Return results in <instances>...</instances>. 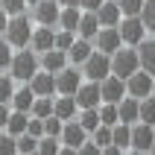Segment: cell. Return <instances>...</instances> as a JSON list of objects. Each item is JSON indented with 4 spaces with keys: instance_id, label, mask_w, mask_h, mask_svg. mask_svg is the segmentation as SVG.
<instances>
[{
    "instance_id": "obj_24",
    "label": "cell",
    "mask_w": 155,
    "mask_h": 155,
    "mask_svg": "<svg viewBox=\"0 0 155 155\" xmlns=\"http://www.w3.org/2000/svg\"><path fill=\"white\" fill-rule=\"evenodd\" d=\"M79 18H82L79 6H61V12H59V29L76 32V29H79Z\"/></svg>"
},
{
    "instance_id": "obj_8",
    "label": "cell",
    "mask_w": 155,
    "mask_h": 155,
    "mask_svg": "<svg viewBox=\"0 0 155 155\" xmlns=\"http://www.w3.org/2000/svg\"><path fill=\"white\" fill-rule=\"evenodd\" d=\"M94 47L100 53H108V56H111L114 50H120V47H123L120 29H117V26H100V32L94 35Z\"/></svg>"
},
{
    "instance_id": "obj_30",
    "label": "cell",
    "mask_w": 155,
    "mask_h": 155,
    "mask_svg": "<svg viewBox=\"0 0 155 155\" xmlns=\"http://www.w3.org/2000/svg\"><path fill=\"white\" fill-rule=\"evenodd\" d=\"M100 120H103L105 126H117V123H120V117H117V103H103L100 105Z\"/></svg>"
},
{
    "instance_id": "obj_42",
    "label": "cell",
    "mask_w": 155,
    "mask_h": 155,
    "mask_svg": "<svg viewBox=\"0 0 155 155\" xmlns=\"http://www.w3.org/2000/svg\"><path fill=\"white\" fill-rule=\"evenodd\" d=\"M79 152H82V155H100V152H103V149L97 147L94 140H85V143H82V147H79Z\"/></svg>"
},
{
    "instance_id": "obj_26",
    "label": "cell",
    "mask_w": 155,
    "mask_h": 155,
    "mask_svg": "<svg viewBox=\"0 0 155 155\" xmlns=\"http://www.w3.org/2000/svg\"><path fill=\"white\" fill-rule=\"evenodd\" d=\"M79 123L85 126L88 135H91L97 126H103V120H100V105H97V108H82V114H79Z\"/></svg>"
},
{
    "instance_id": "obj_46",
    "label": "cell",
    "mask_w": 155,
    "mask_h": 155,
    "mask_svg": "<svg viewBox=\"0 0 155 155\" xmlns=\"http://www.w3.org/2000/svg\"><path fill=\"white\" fill-rule=\"evenodd\" d=\"M59 3H61V6H79V0H59ZM79 9H82V6H79Z\"/></svg>"
},
{
    "instance_id": "obj_29",
    "label": "cell",
    "mask_w": 155,
    "mask_h": 155,
    "mask_svg": "<svg viewBox=\"0 0 155 155\" xmlns=\"http://www.w3.org/2000/svg\"><path fill=\"white\" fill-rule=\"evenodd\" d=\"M53 103H56V100H53V97H35V103H32V117H50L53 114Z\"/></svg>"
},
{
    "instance_id": "obj_43",
    "label": "cell",
    "mask_w": 155,
    "mask_h": 155,
    "mask_svg": "<svg viewBox=\"0 0 155 155\" xmlns=\"http://www.w3.org/2000/svg\"><path fill=\"white\" fill-rule=\"evenodd\" d=\"M9 114H12V105H9V103H0V129H6Z\"/></svg>"
},
{
    "instance_id": "obj_41",
    "label": "cell",
    "mask_w": 155,
    "mask_h": 155,
    "mask_svg": "<svg viewBox=\"0 0 155 155\" xmlns=\"http://www.w3.org/2000/svg\"><path fill=\"white\" fill-rule=\"evenodd\" d=\"M0 6L6 9L9 15H21V12L26 9V0H0Z\"/></svg>"
},
{
    "instance_id": "obj_47",
    "label": "cell",
    "mask_w": 155,
    "mask_h": 155,
    "mask_svg": "<svg viewBox=\"0 0 155 155\" xmlns=\"http://www.w3.org/2000/svg\"><path fill=\"white\" fill-rule=\"evenodd\" d=\"M152 97H155V79H152Z\"/></svg>"
},
{
    "instance_id": "obj_13",
    "label": "cell",
    "mask_w": 155,
    "mask_h": 155,
    "mask_svg": "<svg viewBox=\"0 0 155 155\" xmlns=\"http://www.w3.org/2000/svg\"><path fill=\"white\" fill-rule=\"evenodd\" d=\"M100 91H103V103H120L123 97L129 94V91H126V79L114 76V73L100 82Z\"/></svg>"
},
{
    "instance_id": "obj_12",
    "label": "cell",
    "mask_w": 155,
    "mask_h": 155,
    "mask_svg": "<svg viewBox=\"0 0 155 155\" xmlns=\"http://www.w3.org/2000/svg\"><path fill=\"white\" fill-rule=\"evenodd\" d=\"M73 97H76L79 108H97V105L103 103V91H100V82H94V79L82 82V85H79V91H76Z\"/></svg>"
},
{
    "instance_id": "obj_3",
    "label": "cell",
    "mask_w": 155,
    "mask_h": 155,
    "mask_svg": "<svg viewBox=\"0 0 155 155\" xmlns=\"http://www.w3.org/2000/svg\"><path fill=\"white\" fill-rule=\"evenodd\" d=\"M12 47H29L32 41V21L21 12V15H9V24H6V35H3Z\"/></svg>"
},
{
    "instance_id": "obj_28",
    "label": "cell",
    "mask_w": 155,
    "mask_h": 155,
    "mask_svg": "<svg viewBox=\"0 0 155 155\" xmlns=\"http://www.w3.org/2000/svg\"><path fill=\"white\" fill-rule=\"evenodd\" d=\"M91 140H94L100 149H105L114 140V126H105V123H103V126H97V129L91 132Z\"/></svg>"
},
{
    "instance_id": "obj_7",
    "label": "cell",
    "mask_w": 155,
    "mask_h": 155,
    "mask_svg": "<svg viewBox=\"0 0 155 155\" xmlns=\"http://www.w3.org/2000/svg\"><path fill=\"white\" fill-rule=\"evenodd\" d=\"M59 12H61L59 0H38V3H32V21L35 24L59 26Z\"/></svg>"
},
{
    "instance_id": "obj_19",
    "label": "cell",
    "mask_w": 155,
    "mask_h": 155,
    "mask_svg": "<svg viewBox=\"0 0 155 155\" xmlns=\"http://www.w3.org/2000/svg\"><path fill=\"white\" fill-rule=\"evenodd\" d=\"M97 18H100V26H117L123 21L120 3H117V0H105L103 6L97 9Z\"/></svg>"
},
{
    "instance_id": "obj_22",
    "label": "cell",
    "mask_w": 155,
    "mask_h": 155,
    "mask_svg": "<svg viewBox=\"0 0 155 155\" xmlns=\"http://www.w3.org/2000/svg\"><path fill=\"white\" fill-rule=\"evenodd\" d=\"M100 32V18H97V12H88V9H82V18H79V29L76 35L79 38H88V41H94V35Z\"/></svg>"
},
{
    "instance_id": "obj_10",
    "label": "cell",
    "mask_w": 155,
    "mask_h": 155,
    "mask_svg": "<svg viewBox=\"0 0 155 155\" xmlns=\"http://www.w3.org/2000/svg\"><path fill=\"white\" fill-rule=\"evenodd\" d=\"M152 73H149V70H135V73H132L129 79H126V91H129L132 97H138V100H143V97H149L152 94Z\"/></svg>"
},
{
    "instance_id": "obj_44",
    "label": "cell",
    "mask_w": 155,
    "mask_h": 155,
    "mask_svg": "<svg viewBox=\"0 0 155 155\" xmlns=\"http://www.w3.org/2000/svg\"><path fill=\"white\" fill-rule=\"evenodd\" d=\"M103 3H105V0H79V6H82V9H88V12H97V9L103 6Z\"/></svg>"
},
{
    "instance_id": "obj_33",
    "label": "cell",
    "mask_w": 155,
    "mask_h": 155,
    "mask_svg": "<svg viewBox=\"0 0 155 155\" xmlns=\"http://www.w3.org/2000/svg\"><path fill=\"white\" fill-rule=\"evenodd\" d=\"M61 138H50V135H44V138H38V152L41 155H56L61 152Z\"/></svg>"
},
{
    "instance_id": "obj_25",
    "label": "cell",
    "mask_w": 155,
    "mask_h": 155,
    "mask_svg": "<svg viewBox=\"0 0 155 155\" xmlns=\"http://www.w3.org/2000/svg\"><path fill=\"white\" fill-rule=\"evenodd\" d=\"M26 126H29V111H15L12 108V114H9V123H6V132L9 135H24Z\"/></svg>"
},
{
    "instance_id": "obj_18",
    "label": "cell",
    "mask_w": 155,
    "mask_h": 155,
    "mask_svg": "<svg viewBox=\"0 0 155 155\" xmlns=\"http://www.w3.org/2000/svg\"><path fill=\"white\" fill-rule=\"evenodd\" d=\"M76 108H79V103H76L73 94H59L56 103H53V114L61 117V120H73L76 117Z\"/></svg>"
},
{
    "instance_id": "obj_20",
    "label": "cell",
    "mask_w": 155,
    "mask_h": 155,
    "mask_svg": "<svg viewBox=\"0 0 155 155\" xmlns=\"http://www.w3.org/2000/svg\"><path fill=\"white\" fill-rule=\"evenodd\" d=\"M91 53H94V41H88V38H76V41L70 44V50H68V59H70V64L82 68Z\"/></svg>"
},
{
    "instance_id": "obj_21",
    "label": "cell",
    "mask_w": 155,
    "mask_h": 155,
    "mask_svg": "<svg viewBox=\"0 0 155 155\" xmlns=\"http://www.w3.org/2000/svg\"><path fill=\"white\" fill-rule=\"evenodd\" d=\"M35 91L29 88V82H24V88H15V94H12V108L15 111H32V103H35Z\"/></svg>"
},
{
    "instance_id": "obj_34",
    "label": "cell",
    "mask_w": 155,
    "mask_h": 155,
    "mask_svg": "<svg viewBox=\"0 0 155 155\" xmlns=\"http://www.w3.org/2000/svg\"><path fill=\"white\" fill-rule=\"evenodd\" d=\"M18 152H24V155L38 152V138H35V135H29V132L18 135Z\"/></svg>"
},
{
    "instance_id": "obj_9",
    "label": "cell",
    "mask_w": 155,
    "mask_h": 155,
    "mask_svg": "<svg viewBox=\"0 0 155 155\" xmlns=\"http://www.w3.org/2000/svg\"><path fill=\"white\" fill-rule=\"evenodd\" d=\"M152 143H155V126L138 120L132 126V149L135 152H152Z\"/></svg>"
},
{
    "instance_id": "obj_11",
    "label": "cell",
    "mask_w": 155,
    "mask_h": 155,
    "mask_svg": "<svg viewBox=\"0 0 155 155\" xmlns=\"http://www.w3.org/2000/svg\"><path fill=\"white\" fill-rule=\"evenodd\" d=\"M82 70L76 68H61L59 73H56V94H76L79 85H82Z\"/></svg>"
},
{
    "instance_id": "obj_36",
    "label": "cell",
    "mask_w": 155,
    "mask_h": 155,
    "mask_svg": "<svg viewBox=\"0 0 155 155\" xmlns=\"http://www.w3.org/2000/svg\"><path fill=\"white\" fill-rule=\"evenodd\" d=\"M140 21L147 24L149 32H155V0H143V9H140Z\"/></svg>"
},
{
    "instance_id": "obj_27",
    "label": "cell",
    "mask_w": 155,
    "mask_h": 155,
    "mask_svg": "<svg viewBox=\"0 0 155 155\" xmlns=\"http://www.w3.org/2000/svg\"><path fill=\"white\" fill-rule=\"evenodd\" d=\"M111 143H117L120 149H132V126L129 123H117L114 126V140Z\"/></svg>"
},
{
    "instance_id": "obj_32",
    "label": "cell",
    "mask_w": 155,
    "mask_h": 155,
    "mask_svg": "<svg viewBox=\"0 0 155 155\" xmlns=\"http://www.w3.org/2000/svg\"><path fill=\"white\" fill-rule=\"evenodd\" d=\"M140 123H152L155 126V97H143L140 100Z\"/></svg>"
},
{
    "instance_id": "obj_5",
    "label": "cell",
    "mask_w": 155,
    "mask_h": 155,
    "mask_svg": "<svg viewBox=\"0 0 155 155\" xmlns=\"http://www.w3.org/2000/svg\"><path fill=\"white\" fill-rule=\"evenodd\" d=\"M88 140V132L79 120H64L61 126V152H79V147Z\"/></svg>"
},
{
    "instance_id": "obj_2",
    "label": "cell",
    "mask_w": 155,
    "mask_h": 155,
    "mask_svg": "<svg viewBox=\"0 0 155 155\" xmlns=\"http://www.w3.org/2000/svg\"><path fill=\"white\" fill-rule=\"evenodd\" d=\"M135 70H140V56H138V47H120V50L111 53V73L120 79H129Z\"/></svg>"
},
{
    "instance_id": "obj_38",
    "label": "cell",
    "mask_w": 155,
    "mask_h": 155,
    "mask_svg": "<svg viewBox=\"0 0 155 155\" xmlns=\"http://www.w3.org/2000/svg\"><path fill=\"white\" fill-rule=\"evenodd\" d=\"M73 41H76V32H70V29H59V32H56V47H59V50L68 53Z\"/></svg>"
},
{
    "instance_id": "obj_15",
    "label": "cell",
    "mask_w": 155,
    "mask_h": 155,
    "mask_svg": "<svg viewBox=\"0 0 155 155\" xmlns=\"http://www.w3.org/2000/svg\"><path fill=\"white\" fill-rule=\"evenodd\" d=\"M29 88H32L38 97H53L56 94V73H50V70H38L32 79H29Z\"/></svg>"
},
{
    "instance_id": "obj_39",
    "label": "cell",
    "mask_w": 155,
    "mask_h": 155,
    "mask_svg": "<svg viewBox=\"0 0 155 155\" xmlns=\"http://www.w3.org/2000/svg\"><path fill=\"white\" fill-rule=\"evenodd\" d=\"M18 152V138L15 135H0V155H15Z\"/></svg>"
},
{
    "instance_id": "obj_17",
    "label": "cell",
    "mask_w": 155,
    "mask_h": 155,
    "mask_svg": "<svg viewBox=\"0 0 155 155\" xmlns=\"http://www.w3.org/2000/svg\"><path fill=\"white\" fill-rule=\"evenodd\" d=\"M29 47H32L35 53H44V50H50V47H56V32H53V26L38 24V29H32V41H29Z\"/></svg>"
},
{
    "instance_id": "obj_23",
    "label": "cell",
    "mask_w": 155,
    "mask_h": 155,
    "mask_svg": "<svg viewBox=\"0 0 155 155\" xmlns=\"http://www.w3.org/2000/svg\"><path fill=\"white\" fill-rule=\"evenodd\" d=\"M138 56H140V68L155 76V38H143L138 44Z\"/></svg>"
},
{
    "instance_id": "obj_35",
    "label": "cell",
    "mask_w": 155,
    "mask_h": 155,
    "mask_svg": "<svg viewBox=\"0 0 155 155\" xmlns=\"http://www.w3.org/2000/svg\"><path fill=\"white\" fill-rule=\"evenodd\" d=\"M61 126H64V120L56 117V114L44 117V135H50V138H61Z\"/></svg>"
},
{
    "instance_id": "obj_16",
    "label": "cell",
    "mask_w": 155,
    "mask_h": 155,
    "mask_svg": "<svg viewBox=\"0 0 155 155\" xmlns=\"http://www.w3.org/2000/svg\"><path fill=\"white\" fill-rule=\"evenodd\" d=\"M41 56V68L44 70H50V73H59L61 68H68V53L64 50H59V47H50V50H44V53H38Z\"/></svg>"
},
{
    "instance_id": "obj_1",
    "label": "cell",
    "mask_w": 155,
    "mask_h": 155,
    "mask_svg": "<svg viewBox=\"0 0 155 155\" xmlns=\"http://www.w3.org/2000/svg\"><path fill=\"white\" fill-rule=\"evenodd\" d=\"M38 70H41V56L32 47H18V53L12 56V64H9V73L15 76V82H29Z\"/></svg>"
},
{
    "instance_id": "obj_48",
    "label": "cell",
    "mask_w": 155,
    "mask_h": 155,
    "mask_svg": "<svg viewBox=\"0 0 155 155\" xmlns=\"http://www.w3.org/2000/svg\"><path fill=\"white\" fill-rule=\"evenodd\" d=\"M26 3H29V6H32V3H38V0H26Z\"/></svg>"
},
{
    "instance_id": "obj_4",
    "label": "cell",
    "mask_w": 155,
    "mask_h": 155,
    "mask_svg": "<svg viewBox=\"0 0 155 155\" xmlns=\"http://www.w3.org/2000/svg\"><path fill=\"white\" fill-rule=\"evenodd\" d=\"M82 73H85V79L103 82L105 76H111V56H108V53L94 50V53L85 59V64H82Z\"/></svg>"
},
{
    "instance_id": "obj_40",
    "label": "cell",
    "mask_w": 155,
    "mask_h": 155,
    "mask_svg": "<svg viewBox=\"0 0 155 155\" xmlns=\"http://www.w3.org/2000/svg\"><path fill=\"white\" fill-rule=\"evenodd\" d=\"M117 3H120L123 18L126 15H140V9H143V0H117Z\"/></svg>"
},
{
    "instance_id": "obj_49",
    "label": "cell",
    "mask_w": 155,
    "mask_h": 155,
    "mask_svg": "<svg viewBox=\"0 0 155 155\" xmlns=\"http://www.w3.org/2000/svg\"><path fill=\"white\" fill-rule=\"evenodd\" d=\"M152 152H155V143H152Z\"/></svg>"
},
{
    "instance_id": "obj_14",
    "label": "cell",
    "mask_w": 155,
    "mask_h": 155,
    "mask_svg": "<svg viewBox=\"0 0 155 155\" xmlns=\"http://www.w3.org/2000/svg\"><path fill=\"white\" fill-rule=\"evenodd\" d=\"M117 117H120V123H129V126H135V123L140 120V100L138 97L126 94L117 103Z\"/></svg>"
},
{
    "instance_id": "obj_45",
    "label": "cell",
    "mask_w": 155,
    "mask_h": 155,
    "mask_svg": "<svg viewBox=\"0 0 155 155\" xmlns=\"http://www.w3.org/2000/svg\"><path fill=\"white\" fill-rule=\"evenodd\" d=\"M6 24H9V12L0 6V35H6Z\"/></svg>"
},
{
    "instance_id": "obj_31",
    "label": "cell",
    "mask_w": 155,
    "mask_h": 155,
    "mask_svg": "<svg viewBox=\"0 0 155 155\" xmlns=\"http://www.w3.org/2000/svg\"><path fill=\"white\" fill-rule=\"evenodd\" d=\"M12 94H15V76L0 73V103H12Z\"/></svg>"
},
{
    "instance_id": "obj_37",
    "label": "cell",
    "mask_w": 155,
    "mask_h": 155,
    "mask_svg": "<svg viewBox=\"0 0 155 155\" xmlns=\"http://www.w3.org/2000/svg\"><path fill=\"white\" fill-rule=\"evenodd\" d=\"M12 56H15V47H12L6 38H0V70H9V64H12Z\"/></svg>"
},
{
    "instance_id": "obj_6",
    "label": "cell",
    "mask_w": 155,
    "mask_h": 155,
    "mask_svg": "<svg viewBox=\"0 0 155 155\" xmlns=\"http://www.w3.org/2000/svg\"><path fill=\"white\" fill-rule=\"evenodd\" d=\"M117 29H120V35H123V44H132V47H138L143 38H147V24L140 21V15H126L117 24Z\"/></svg>"
}]
</instances>
